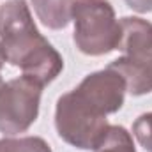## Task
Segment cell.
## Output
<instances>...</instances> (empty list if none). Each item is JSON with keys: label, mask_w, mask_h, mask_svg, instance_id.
Instances as JSON below:
<instances>
[{"label": "cell", "mask_w": 152, "mask_h": 152, "mask_svg": "<svg viewBox=\"0 0 152 152\" xmlns=\"http://www.w3.org/2000/svg\"><path fill=\"white\" fill-rule=\"evenodd\" d=\"M122 37L118 50H122L133 62L152 71V23L142 18H122Z\"/></svg>", "instance_id": "obj_6"}, {"label": "cell", "mask_w": 152, "mask_h": 152, "mask_svg": "<svg viewBox=\"0 0 152 152\" xmlns=\"http://www.w3.org/2000/svg\"><path fill=\"white\" fill-rule=\"evenodd\" d=\"M37 18L48 28H64L73 20L76 0H30Z\"/></svg>", "instance_id": "obj_8"}, {"label": "cell", "mask_w": 152, "mask_h": 152, "mask_svg": "<svg viewBox=\"0 0 152 152\" xmlns=\"http://www.w3.org/2000/svg\"><path fill=\"white\" fill-rule=\"evenodd\" d=\"M108 67L117 71L124 78L126 87L131 94L142 96V94H149L152 90V71H149L147 67H143L136 62H133L131 58L120 57V58L113 60Z\"/></svg>", "instance_id": "obj_7"}, {"label": "cell", "mask_w": 152, "mask_h": 152, "mask_svg": "<svg viewBox=\"0 0 152 152\" xmlns=\"http://www.w3.org/2000/svg\"><path fill=\"white\" fill-rule=\"evenodd\" d=\"M2 85H4V81H2V78H0V87H2Z\"/></svg>", "instance_id": "obj_14"}, {"label": "cell", "mask_w": 152, "mask_h": 152, "mask_svg": "<svg viewBox=\"0 0 152 152\" xmlns=\"http://www.w3.org/2000/svg\"><path fill=\"white\" fill-rule=\"evenodd\" d=\"M73 20L75 42L81 53L104 55L118 48L122 27L108 0H76Z\"/></svg>", "instance_id": "obj_2"}, {"label": "cell", "mask_w": 152, "mask_h": 152, "mask_svg": "<svg viewBox=\"0 0 152 152\" xmlns=\"http://www.w3.org/2000/svg\"><path fill=\"white\" fill-rule=\"evenodd\" d=\"M55 126L58 136L78 149H94L108 129L106 115L101 113L76 88L58 99Z\"/></svg>", "instance_id": "obj_3"}, {"label": "cell", "mask_w": 152, "mask_h": 152, "mask_svg": "<svg viewBox=\"0 0 152 152\" xmlns=\"http://www.w3.org/2000/svg\"><path fill=\"white\" fill-rule=\"evenodd\" d=\"M127 5L138 12H151L152 11V0H126Z\"/></svg>", "instance_id": "obj_12"}, {"label": "cell", "mask_w": 152, "mask_h": 152, "mask_svg": "<svg viewBox=\"0 0 152 152\" xmlns=\"http://www.w3.org/2000/svg\"><path fill=\"white\" fill-rule=\"evenodd\" d=\"M0 152H51V149L39 136H23V138H2Z\"/></svg>", "instance_id": "obj_10"}, {"label": "cell", "mask_w": 152, "mask_h": 152, "mask_svg": "<svg viewBox=\"0 0 152 152\" xmlns=\"http://www.w3.org/2000/svg\"><path fill=\"white\" fill-rule=\"evenodd\" d=\"M0 50L5 62L21 67L23 76L42 87L64 67L58 51L36 28L25 0H9L0 7Z\"/></svg>", "instance_id": "obj_1"}, {"label": "cell", "mask_w": 152, "mask_h": 152, "mask_svg": "<svg viewBox=\"0 0 152 152\" xmlns=\"http://www.w3.org/2000/svg\"><path fill=\"white\" fill-rule=\"evenodd\" d=\"M96 152H136L131 134L122 126H108L103 138L94 147Z\"/></svg>", "instance_id": "obj_9"}, {"label": "cell", "mask_w": 152, "mask_h": 152, "mask_svg": "<svg viewBox=\"0 0 152 152\" xmlns=\"http://www.w3.org/2000/svg\"><path fill=\"white\" fill-rule=\"evenodd\" d=\"M42 85L28 76H20L0 87V131L18 134L37 118Z\"/></svg>", "instance_id": "obj_4"}, {"label": "cell", "mask_w": 152, "mask_h": 152, "mask_svg": "<svg viewBox=\"0 0 152 152\" xmlns=\"http://www.w3.org/2000/svg\"><path fill=\"white\" fill-rule=\"evenodd\" d=\"M5 60H4V55H2V50H0V69H2V64H4Z\"/></svg>", "instance_id": "obj_13"}, {"label": "cell", "mask_w": 152, "mask_h": 152, "mask_svg": "<svg viewBox=\"0 0 152 152\" xmlns=\"http://www.w3.org/2000/svg\"><path fill=\"white\" fill-rule=\"evenodd\" d=\"M76 90L90 101L101 113L108 115L122 108L126 97V81L117 71L106 67L104 71H97L88 75Z\"/></svg>", "instance_id": "obj_5"}, {"label": "cell", "mask_w": 152, "mask_h": 152, "mask_svg": "<svg viewBox=\"0 0 152 152\" xmlns=\"http://www.w3.org/2000/svg\"><path fill=\"white\" fill-rule=\"evenodd\" d=\"M133 134L145 151L152 152V113H143L133 124Z\"/></svg>", "instance_id": "obj_11"}]
</instances>
